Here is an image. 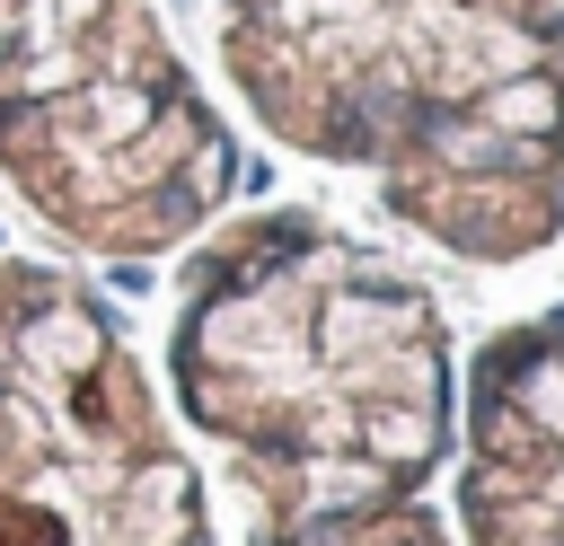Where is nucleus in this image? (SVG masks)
I'll return each instance as SVG.
<instances>
[{"mask_svg":"<svg viewBox=\"0 0 564 546\" xmlns=\"http://www.w3.org/2000/svg\"><path fill=\"white\" fill-rule=\"evenodd\" d=\"M167 405L220 458L247 546H449L458 343L423 273L308 203L194 238Z\"/></svg>","mask_w":564,"mask_h":546,"instance_id":"nucleus-1","label":"nucleus"},{"mask_svg":"<svg viewBox=\"0 0 564 546\" xmlns=\"http://www.w3.org/2000/svg\"><path fill=\"white\" fill-rule=\"evenodd\" d=\"M449 546H564V308L494 326L458 370Z\"/></svg>","mask_w":564,"mask_h":546,"instance_id":"nucleus-5","label":"nucleus"},{"mask_svg":"<svg viewBox=\"0 0 564 546\" xmlns=\"http://www.w3.org/2000/svg\"><path fill=\"white\" fill-rule=\"evenodd\" d=\"M0 185L79 255H176L229 185L238 141L159 0H18L0 18Z\"/></svg>","mask_w":564,"mask_h":546,"instance_id":"nucleus-3","label":"nucleus"},{"mask_svg":"<svg viewBox=\"0 0 564 546\" xmlns=\"http://www.w3.org/2000/svg\"><path fill=\"white\" fill-rule=\"evenodd\" d=\"M238 106L414 238L529 264L564 238V0H212Z\"/></svg>","mask_w":564,"mask_h":546,"instance_id":"nucleus-2","label":"nucleus"},{"mask_svg":"<svg viewBox=\"0 0 564 546\" xmlns=\"http://www.w3.org/2000/svg\"><path fill=\"white\" fill-rule=\"evenodd\" d=\"M0 546H212L203 467L115 299L0 255Z\"/></svg>","mask_w":564,"mask_h":546,"instance_id":"nucleus-4","label":"nucleus"},{"mask_svg":"<svg viewBox=\"0 0 564 546\" xmlns=\"http://www.w3.org/2000/svg\"><path fill=\"white\" fill-rule=\"evenodd\" d=\"M9 9H18V0H0V18H9Z\"/></svg>","mask_w":564,"mask_h":546,"instance_id":"nucleus-6","label":"nucleus"}]
</instances>
